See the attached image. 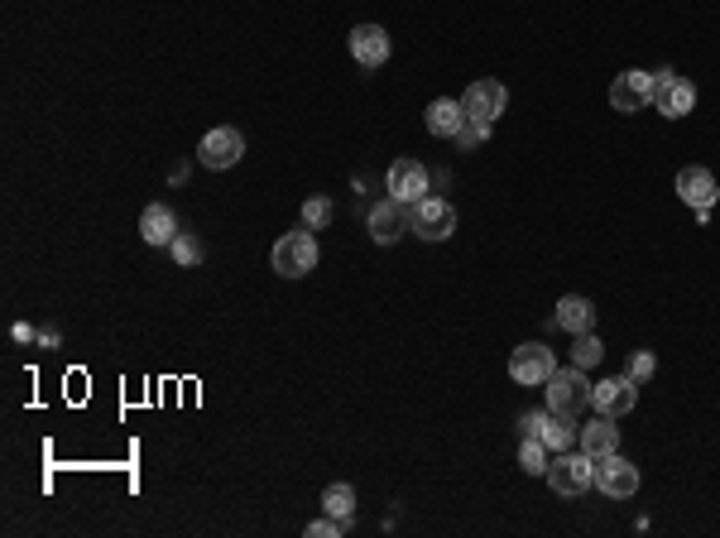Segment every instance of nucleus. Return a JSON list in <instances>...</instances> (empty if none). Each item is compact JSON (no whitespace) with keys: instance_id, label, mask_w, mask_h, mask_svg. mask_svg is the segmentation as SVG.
I'll return each mask as SVG.
<instances>
[{"instance_id":"1","label":"nucleus","mask_w":720,"mask_h":538,"mask_svg":"<svg viewBox=\"0 0 720 538\" xmlns=\"http://www.w3.org/2000/svg\"><path fill=\"white\" fill-rule=\"evenodd\" d=\"M548 486L552 495H562V500H576V495H586V490L596 486V457H586V452H557L548 462Z\"/></svg>"},{"instance_id":"2","label":"nucleus","mask_w":720,"mask_h":538,"mask_svg":"<svg viewBox=\"0 0 720 538\" xmlns=\"http://www.w3.org/2000/svg\"><path fill=\"white\" fill-rule=\"evenodd\" d=\"M269 265H274V274H284V279H303V274H312V269H317V236H312L308 226L279 236L274 250H269Z\"/></svg>"},{"instance_id":"3","label":"nucleus","mask_w":720,"mask_h":538,"mask_svg":"<svg viewBox=\"0 0 720 538\" xmlns=\"http://www.w3.org/2000/svg\"><path fill=\"white\" fill-rule=\"evenodd\" d=\"M591 380H586V370L581 366H557L548 375V409H557V414L576 418L586 404H591Z\"/></svg>"},{"instance_id":"4","label":"nucleus","mask_w":720,"mask_h":538,"mask_svg":"<svg viewBox=\"0 0 720 538\" xmlns=\"http://www.w3.org/2000/svg\"><path fill=\"white\" fill-rule=\"evenodd\" d=\"M504 101H509L504 82H495V77H480V82H471V87H466V97H461V111H466V121H471V125H485V130H495V121L504 116Z\"/></svg>"},{"instance_id":"5","label":"nucleus","mask_w":720,"mask_h":538,"mask_svg":"<svg viewBox=\"0 0 720 538\" xmlns=\"http://www.w3.org/2000/svg\"><path fill=\"white\" fill-rule=\"evenodd\" d=\"M596 490L605 495V500H629V495L639 490V466L624 462L620 452L596 457Z\"/></svg>"},{"instance_id":"6","label":"nucleus","mask_w":720,"mask_h":538,"mask_svg":"<svg viewBox=\"0 0 720 538\" xmlns=\"http://www.w3.org/2000/svg\"><path fill=\"white\" fill-rule=\"evenodd\" d=\"M653 106L668 116V121H682L687 111L696 106V87L687 82V77H677V73H653Z\"/></svg>"},{"instance_id":"7","label":"nucleus","mask_w":720,"mask_h":538,"mask_svg":"<svg viewBox=\"0 0 720 538\" xmlns=\"http://www.w3.org/2000/svg\"><path fill=\"white\" fill-rule=\"evenodd\" d=\"M408 231L423 236V241H447V236L456 231L452 202H442V197H423V202L413 207V217H408Z\"/></svg>"},{"instance_id":"8","label":"nucleus","mask_w":720,"mask_h":538,"mask_svg":"<svg viewBox=\"0 0 720 538\" xmlns=\"http://www.w3.org/2000/svg\"><path fill=\"white\" fill-rule=\"evenodd\" d=\"M552 370H557V361H552V351L543 342L514 346V356H509V375H514V385H548Z\"/></svg>"},{"instance_id":"9","label":"nucleus","mask_w":720,"mask_h":538,"mask_svg":"<svg viewBox=\"0 0 720 538\" xmlns=\"http://www.w3.org/2000/svg\"><path fill=\"white\" fill-rule=\"evenodd\" d=\"M428 183L432 178L418 159H394V164H389V197H399L404 207H418V202L432 193Z\"/></svg>"},{"instance_id":"10","label":"nucleus","mask_w":720,"mask_h":538,"mask_svg":"<svg viewBox=\"0 0 720 538\" xmlns=\"http://www.w3.org/2000/svg\"><path fill=\"white\" fill-rule=\"evenodd\" d=\"M591 404L605 418H624V414H634V404H639V385L629 375H610V380H600L596 390H591Z\"/></svg>"},{"instance_id":"11","label":"nucleus","mask_w":720,"mask_h":538,"mask_svg":"<svg viewBox=\"0 0 720 538\" xmlns=\"http://www.w3.org/2000/svg\"><path fill=\"white\" fill-rule=\"evenodd\" d=\"M240 154H245V135H240V130H231V125L212 130V135L197 145V159H202V169H236Z\"/></svg>"},{"instance_id":"12","label":"nucleus","mask_w":720,"mask_h":538,"mask_svg":"<svg viewBox=\"0 0 720 538\" xmlns=\"http://www.w3.org/2000/svg\"><path fill=\"white\" fill-rule=\"evenodd\" d=\"M677 197L692 207L696 217L706 221V212H711V202L720 197V188H716V178H711V169H701V164H692V169H682L677 173Z\"/></svg>"},{"instance_id":"13","label":"nucleus","mask_w":720,"mask_h":538,"mask_svg":"<svg viewBox=\"0 0 720 538\" xmlns=\"http://www.w3.org/2000/svg\"><path fill=\"white\" fill-rule=\"evenodd\" d=\"M610 106L615 111H644V106H653V73H620L615 82H610Z\"/></svg>"},{"instance_id":"14","label":"nucleus","mask_w":720,"mask_h":538,"mask_svg":"<svg viewBox=\"0 0 720 538\" xmlns=\"http://www.w3.org/2000/svg\"><path fill=\"white\" fill-rule=\"evenodd\" d=\"M408 217H413V207H404L399 197H389V202H375L365 221H370V236H375V241H380V245H394V241H399V236L408 231Z\"/></svg>"},{"instance_id":"15","label":"nucleus","mask_w":720,"mask_h":538,"mask_svg":"<svg viewBox=\"0 0 720 538\" xmlns=\"http://www.w3.org/2000/svg\"><path fill=\"white\" fill-rule=\"evenodd\" d=\"M351 53H356L360 68H380L389 58V34L380 25H356L351 29Z\"/></svg>"},{"instance_id":"16","label":"nucleus","mask_w":720,"mask_h":538,"mask_svg":"<svg viewBox=\"0 0 720 538\" xmlns=\"http://www.w3.org/2000/svg\"><path fill=\"white\" fill-rule=\"evenodd\" d=\"M140 236H144V245H173V236H178V217H173L168 202H149V207H144Z\"/></svg>"},{"instance_id":"17","label":"nucleus","mask_w":720,"mask_h":538,"mask_svg":"<svg viewBox=\"0 0 720 538\" xmlns=\"http://www.w3.org/2000/svg\"><path fill=\"white\" fill-rule=\"evenodd\" d=\"M576 442H581L586 457H610V452H620V428H615V418L600 414L596 423H586V428L576 433Z\"/></svg>"},{"instance_id":"18","label":"nucleus","mask_w":720,"mask_h":538,"mask_svg":"<svg viewBox=\"0 0 720 538\" xmlns=\"http://www.w3.org/2000/svg\"><path fill=\"white\" fill-rule=\"evenodd\" d=\"M466 125V111H461V101L452 97H437L428 106V130L437 135V140H456V130Z\"/></svg>"},{"instance_id":"19","label":"nucleus","mask_w":720,"mask_h":538,"mask_svg":"<svg viewBox=\"0 0 720 538\" xmlns=\"http://www.w3.org/2000/svg\"><path fill=\"white\" fill-rule=\"evenodd\" d=\"M557 327H567V332H591L596 327V303L581 294H567L562 303H557Z\"/></svg>"},{"instance_id":"20","label":"nucleus","mask_w":720,"mask_h":538,"mask_svg":"<svg viewBox=\"0 0 720 538\" xmlns=\"http://www.w3.org/2000/svg\"><path fill=\"white\" fill-rule=\"evenodd\" d=\"M538 438L548 442V452H567L576 442V428L567 414H557V409H543V423H538Z\"/></svg>"},{"instance_id":"21","label":"nucleus","mask_w":720,"mask_h":538,"mask_svg":"<svg viewBox=\"0 0 720 538\" xmlns=\"http://www.w3.org/2000/svg\"><path fill=\"white\" fill-rule=\"evenodd\" d=\"M322 510L332 514V519H341V524H351V519H356V490L346 486V481L327 486L322 490Z\"/></svg>"},{"instance_id":"22","label":"nucleus","mask_w":720,"mask_h":538,"mask_svg":"<svg viewBox=\"0 0 720 538\" xmlns=\"http://www.w3.org/2000/svg\"><path fill=\"white\" fill-rule=\"evenodd\" d=\"M548 442L543 438H524L519 442V466H524L528 476H548Z\"/></svg>"},{"instance_id":"23","label":"nucleus","mask_w":720,"mask_h":538,"mask_svg":"<svg viewBox=\"0 0 720 538\" xmlns=\"http://www.w3.org/2000/svg\"><path fill=\"white\" fill-rule=\"evenodd\" d=\"M605 356V342H600L596 332H576V346H572V366H581V370H591Z\"/></svg>"},{"instance_id":"24","label":"nucleus","mask_w":720,"mask_h":538,"mask_svg":"<svg viewBox=\"0 0 720 538\" xmlns=\"http://www.w3.org/2000/svg\"><path fill=\"white\" fill-rule=\"evenodd\" d=\"M303 226H308V231H327V226H332V202H327V197H308V202H303Z\"/></svg>"},{"instance_id":"25","label":"nucleus","mask_w":720,"mask_h":538,"mask_svg":"<svg viewBox=\"0 0 720 538\" xmlns=\"http://www.w3.org/2000/svg\"><path fill=\"white\" fill-rule=\"evenodd\" d=\"M168 250H173V260H178V265H202V241H197V236H188V231H178Z\"/></svg>"},{"instance_id":"26","label":"nucleus","mask_w":720,"mask_h":538,"mask_svg":"<svg viewBox=\"0 0 720 538\" xmlns=\"http://www.w3.org/2000/svg\"><path fill=\"white\" fill-rule=\"evenodd\" d=\"M653 370H658V361H653V351H634V356H629V366H624V375H629L634 385H644V380L653 375Z\"/></svg>"},{"instance_id":"27","label":"nucleus","mask_w":720,"mask_h":538,"mask_svg":"<svg viewBox=\"0 0 720 538\" xmlns=\"http://www.w3.org/2000/svg\"><path fill=\"white\" fill-rule=\"evenodd\" d=\"M346 529H351V524H341V519H332V514H327V519H317V524H308L303 534H308V538H341Z\"/></svg>"},{"instance_id":"28","label":"nucleus","mask_w":720,"mask_h":538,"mask_svg":"<svg viewBox=\"0 0 720 538\" xmlns=\"http://www.w3.org/2000/svg\"><path fill=\"white\" fill-rule=\"evenodd\" d=\"M485 140H490V130H485V125H461V130H456V145L461 149H476V145H485Z\"/></svg>"},{"instance_id":"29","label":"nucleus","mask_w":720,"mask_h":538,"mask_svg":"<svg viewBox=\"0 0 720 538\" xmlns=\"http://www.w3.org/2000/svg\"><path fill=\"white\" fill-rule=\"evenodd\" d=\"M538 423H543V409L524 414V418H519V438H538Z\"/></svg>"},{"instance_id":"30","label":"nucleus","mask_w":720,"mask_h":538,"mask_svg":"<svg viewBox=\"0 0 720 538\" xmlns=\"http://www.w3.org/2000/svg\"><path fill=\"white\" fill-rule=\"evenodd\" d=\"M15 337H20V342H39V332H34L29 322H15Z\"/></svg>"}]
</instances>
